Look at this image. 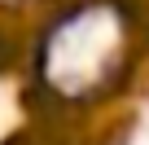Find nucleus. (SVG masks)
<instances>
[{"label": "nucleus", "instance_id": "obj_3", "mask_svg": "<svg viewBox=\"0 0 149 145\" xmlns=\"http://www.w3.org/2000/svg\"><path fill=\"white\" fill-rule=\"evenodd\" d=\"M9 62H13V44H9V35H5V31H0V70H5Z\"/></svg>", "mask_w": 149, "mask_h": 145}, {"label": "nucleus", "instance_id": "obj_1", "mask_svg": "<svg viewBox=\"0 0 149 145\" xmlns=\"http://www.w3.org/2000/svg\"><path fill=\"white\" fill-rule=\"evenodd\" d=\"M149 66V0H53L26 35V97L44 123L118 106Z\"/></svg>", "mask_w": 149, "mask_h": 145}, {"label": "nucleus", "instance_id": "obj_2", "mask_svg": "<svg viewBox=\"0 0 149 145\" xmlns=\"http://www.w3.org/2000/svg\"><path fill=\"white\" fill-rule=\"evenodd\" d=\"M0 145H44V136L40 132H13V136H5Z\"/></svg>", "mask_w": 149, "mask_h": 145}]
</instances>
